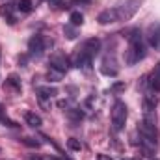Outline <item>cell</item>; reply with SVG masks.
<instances>
[{
  "instance_id": "6da1fadb",
  "label": "cell",
  "mask_w": 160,
  "mask_h": 160,
  "mask_svg": "<svg viewBox=\"0 0 160 160\" xmlns=\"http://www.w3.org/2000/svg\"><path fill=\"white\" fill-rule=\"evenodd\" d=\"M99 50H101V39H97V38L86 39L82 43V47L77 50L73 63L78 69H82V71H89L91 69V63H93V58L99 54Z\"/></svg>"
},
{
  "instance_id": "7a4b0ae2",
  "label": "cell",
  "mask_w": 160,
  "mask_h": 160,
  "mask_svg": "<svg viewBox=\"0 0 160 160\" xmlns=\"http://www.w3.org/2000/svg\"><path fill=\"white\" fill-rule=\"evenodd\" d=\"M147 54V47L143 43V36L140 30H132L128 36V47L125 50V62L127 65H134L138 62H142Z\"/></svg>"
},
{
  "instance_id": "3957f363",
  "label": "cell",
  "mask_w": 160,
  "mask_h": 160,
  "mask_svg": "<svg viewBox=\"0 0 160 160\" xmlns=\"http://www.w3.org/2000/svg\"><path fill=\"white\" fill-rule=\"evenodd\" d=\"M142 4H143V0H121L118 6H114L118 22H121V21H130L136 15V11L142 8Z\"/></svg>"
},
{
  "instance_id": "277c9868",
  "label": "cell",
  "mask_w": 160,
  "mask_h": 160,
  "mask_svg": "<svg viewBox=\"0 0 160 160\" xmlns=\"http://www.w3.org/2000/svg\"><path fill=\"white\" fill-rule=\"evenodd\" d=\"M69 71V60L65 58V54H54L50 58V71H48V78L60 80L65 73Z\"/></svg>"
},
{
  "instance_id": "5b68a950",
  "label": "cell",
  "mask_w": 160,
  "mask_h": 160,
  "mask_svg": "<svg viewBox=\"0 0 160 160\" xmlns=\"http://www.w3.org/2000/svg\"><path fill=\"white\" fill-rule=\"evenodd\" d=\"M127 116H128V110H127V104L123 101H116L114 106H112V128L116 132L123 130L125 123H127Z\"/></svg>"
},
{
  "instance_id": "8992f818",
  "label": "cell",
  "mask_w": 160,
  "mask_h": 160,
  "mask_svg": "<svg viewBox=\"0 0 160 160\" xmlns=\"http://www.w3.org/2000/svg\"><path fill=\"white\" fill-rule=\"evenodd\" d=\"M101 73L106 75V77H118L119 67H118V62H116L114 56H104L102 65H101Z\"/></svg>"
},
{
  "instance_id": "52a82bcc",
  "label": "cell",
  "mask_w": 160,
  "mask_h": 160,
  "mask_svg": "<svg viewBox=\"0 0 160 160\" xmlns=\"http://www.w3.org/2000/svg\"><path fill=\"white\" fill-rule=\"evenodd\" d=\"M28 50L32 56H41L45 52V39L43 36H34L32 39L28 41Z\"/></svg>"
},
{
  "instance_id": "ba28073f",
  "label": "cell",
  "mask_w": 160,
  "mask_h": 160,
  "mask_svg": "<svg viewBox=\"0 0 160 160\" xmlns=\"http://www.w3.org/2000/svg\"><path fill=\"white\" fill-rule=\"evenodd\" d=\"M147 86L155 93L160 91V62H158V65H155V69L151 71V75L147 77Z\"/></svg>"
},
{
  "instance_id": "9c48e42d",
  "label": "cell",
  "mask_w": 160,
  "mask_h": 160,
  "mask_svg": "<svg viewBox=\"0 0 160 160\" xmlns=\"http://www.w3.org/2000/svg\"><path fill=\"white\" fill-rule=\"evenodd\" d=\"M147 41L151 47L160 48V24H151L147 30Z\"/></svg>"
},
{
  "instance_id": "30bf717a",
  "label": "cell",
  "mask_w": 160,
  "mask_h": 160,
  "mask_svg": "<svg viewBox=\"0 0 160 160\" xmlns=\"http://www.w3.org/2000/svg\"><path fill=\"white\" fill-rule=\"evenodd\" d=\"M97 21H99V24H112V22H118V17H116L114 8H108V9L101 11L99 17H97Z\"/></svg>"
},
{
  "instance_id": "8fae6325",
  "label": "cell",
  "mask_w": 160,
  "mask_h": 160,
  "mask_svg": "<svg viewBox=\"0 0 160 160\" xmlns=\"http://www.w3.org/2000/svg\"><path fill=\"white\" fill-rule=\"evenodd\" d=\"M58 95V89L56 88H50V86H39L38 88V97H39L41 104L45 102V99H52Z\"/></svg>"
},
{
  "instance_id": "7c38bea8",
  "label": "cell",
  "mask_w": 160,
  "mask_h": 160,
  "mask_svg": "<svg viewBox=\"0 0 160 160\" xmlns=\"http://www.w3.org/2000/svg\"><path fill=\"white\" fill-rule=\"evenodd\" d=\"M24 121H26V125H30L32 128H39L41 125H43L41 118L36 112H26V114H24Z\"/></svg>"
},
{
  "instance_id": "4fadbf2b",
  "label": "cell",
  "mask_w": 160,
  "mask_h": 160,
  "mask_svg": "<svg viewBox=\"0 0 160 160\" xmlns=\"http://www.w3.org/2000/svg\"><path fill=\"white\" fill-rule=\"evenodd\" d=\"M0 15L4 19H8L9 22H15V15H13V4H4L0 6Z\"/></svg>"
},
{
  "instance_id": "5bb4252c",
  "label": "cell",
  "mask_w": 160,
  "mask_h": 160,
  "mask_svg": "<svg viewBox=\"0 0 160 160\" xmlns=\"http://www.w3.org/2000/svg\"><path fill=\"white\" fill-rule=\"evenodd\" d=\"M15 8H17V11H21V13H30V11L34 9V4H32V0H19Z\"/></svg>"
},
{
  "instance_id": "9a60e30c",
  "label": "cell",
  "mask_w": 160,
  "mask_h": 160,
  "mask_svg": "<svg viewBox=\"0 0 160 160\" xmlns=\"http://www.w3.org/2000/svg\"><path fill=\"white\" fill-rule=\"evenodd\" d=\"M69 21H71V26H82V22H84V15H82L80 11H73L71 17H69Z\"/></svg>"
},
{
  "instance_id": "2e32d148",
  "label": "cell",
  "mask_w": 160,
  "mask_h": 160,
  "mask_svg": "<svg viewBox=\"0 0 160 160\" xmlns=\"http://www.w3.org/2000/svg\"><path fill=\"white\" fill-rule=\"evenodd\" d=\"M28 160H67V158H60V157H50V155H30Z\"/></svg>"
},
{
  "instance_id": "e0dca14e",
  "label": "cell",
  "mask_w": 160,
  "mask_h": 160,
  "mask_svg": "<svg viewBox=\"0 0 160 160\" xmlns=\"http://www.w3.org/2000/svg\"><path fill=\"white\" fill-rule=\"evenodd\" d=\"M67 145H69L71 149H75V151H80V147H82V145H80V142H77L75 138H71V140L67 142Z\"/></svg>"
},
{
  "instance_id": "ac0fdd59",
  "label": "cell",
  "mask_w": 160,
  "mask_h": 160,
  "mask_svg": "<svg viewBox=\"0 0 160 160\" xmlns=\"http://www.w3.org/2000/svg\"><path fill=\"white\" fill-rule=\"evenodd\" d=\"M63 32L67 34V38H69V39H75V38H77V34H75V30H73L71 26H65V28H63Z\"/></svg>"
},
{
  "instance_id": "d6986e66",
  "label": "cell",
  "mask_w": 160,
  "mask_h": 160,
  "mask_svg": "<svg viewBox=\"0 0 160 160\" xmlns=\"http://www.w3.org/2000/svg\"><path fill=\"white\" fill-rule=\"evenodd\" d=\"M8 84H9V86H13L15 89H21V84L17 82V78H15V77H9V78H8Z\"/></svg>"
},
{
  "instance_id": "ffe728a7",
  "label": "cell",
  "mask_w": 160,
  "mask_h": 160,
  "mask_svg": "<svg viewBox=\"0 0 160 160\" xmlns=\"http://www.w3.org/2000/svg\"><path fill=\"white\" fill-rule=\"evenodd\" d=\"M0 121H4V123H8L9 127H15V125H13L11 121H9L8 118H6V114H4V110H2V106H0Z\"/></svg>"
},
{
  "instance_id": "44dd1931",
  "label": "cell",
  "mask_w": 160,
  "mask_h": 160,
  "mask_svg": "<svg viewBox=\"0 0 160 160\" xmlns=\"http://www.w3.org/2000/svg\"><path fill=\"white\" fill-rule=\"evenodd\" d=\"M22 142H24V143H26V145H32V147H39V142H34V140H32V138H24V140H22Z\"/></svg>"
},
{
  "instance_id": "7402d4cb",
  "label": "cell",
  "mask_w": 160,
  "mask_h": 160,
  "mask_svg": "<svg viewBox=\"0 0 160 160\" xmlns=\"http://www.w3.org/2000/svg\"><path fill=\"white\" fill-rule=\"evenodd\" d=\"M99 160H112L110 157H106V155H99Z\"/></svg>"
},
{
  "instance_id": "603a6c76",
  "label": "cell",
  "mask_w": 160,
  "mask_h": 160,
  "mask_svg": "<svg viewBox=\"0 0 160 160\" xmlns=\"http://www.w3.org/2000/svg\"><path fill=\"white\" fill-rule=\"evenodd\" d=\"M125 160H130V158H125Z\"/></svg>"
},
{
  "instance_id": "cb8c5ba5",
  "label": "cell",
  "mask_w": 160,
  "mask_h": 160,
  "mask_svg": "<svg viewBox=\"0 0 160 160\" xmlns=\"http://www.w3.org/2000/svg\"><path fill=\"white\" fill-rule=\"evenodd\" d=\"M151 160H157V158H151Z\"/></svg>"
}]
</instances>
